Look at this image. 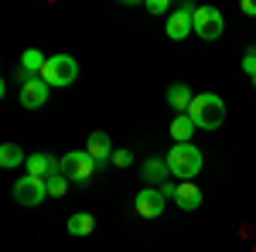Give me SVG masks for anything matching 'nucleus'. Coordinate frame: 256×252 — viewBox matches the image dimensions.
I'll return each mask as SVG.
<instances>
[{
	"instance_id": "1",
	"label": "nucleus",
	"mask_w": 256,
	"mask_h": 252,
	"mask_svg": "<svg viewBox=\"0 0 256 252\" xmlns=\"http://www.w3.org/2000/svg\"><path fill=\"white\" fill-rule=\"evenodd\" d=\"M188 116L195 119L198 130H218V126L226 123V102H222V96H216V92H202V96H195Z\"/></svg>"
},
{
	"instance_id": "2",
	"label": "nucleus",
	"mask_w": 256,
	"mask_h": 252,
	"mask_svg": "<svg viewBox=\"0 0 256 252\" xmlns=\"http://www.w3.org/2000/svg\"><path fill=\"white\" fill-rule=\"evenodd\" d=\"M168 160V167H171V177H178V181H192V177H198V171H202V150H198L195 143H174L171 147V154L164 157Z\"/></svg>"
},
{
	"instance_id": "3",
	"label": "nucleus",
	"mask_w": 256,
	"mask_h": 252,
	"mask_svg": "<svg viewBox=\"0 0 256 252\" xmlns=\"http://www.w3.org/2000/svg\"><path fill=\"white\" fill-rule=\"evenodd\" d=\"M41 78L48 82V85H72L76 78H79V61L72 58V55H52V58L44 61V68H41Z\"/></svg>"
},
{
	"instance_id": "4",
	"label": "nucleus",
	"mask_w": 256,
	"mask_h": 252,
	"mask_svg": "<svg viewBox=\"0 0 256 252\" xmlns=\"http://www.w3.org/2000/svg\"><path fill=\"white\" fill-rule=\"evenodd\" d=\"M96 167H99V164H96L89 154H86V150H68V154L62 157L58 174H65L68 181L82 184V181H89V177H92V171H96Z\"/></svg>"
},
{
	"instance_id": "5",
	"label": "nucleus",
	"mask_w": 256,
	"mask_h": 252,
	"mask_svg": "<svg viewBox=\"0 0 256 252\" xmlns=\"http://www.w3.org/2000/svg\"><path fill=\"white\" fill-rule=\"evenodd\" d=\"M44 198H48V181H41V177L24 174L18 184H14V201L24 205V208H38Z\"/></svg>"
},
{
	"instance_id": "6",
	"label": "nucleus",
	"mask_w": 256,
	"mask_h": 252,
	"mask_svg": "<svg viewBox=\"0 0 256 252\" xmlns=\"http://www.w3.org/2000/svg\"><path fill=\"white\" fill-rule=\"evenodd\" d=\"M226 31V20L218 7H195V34L202 41H216Z\"/></svg>"
},
{
	"instance_id": "7",
	"label": "nucleus",
	"mask_w": 256,
	"mask_h": 252,
	"mask_svg": "<svg viewBox=\"0 0 256 252\" xmlns=\"http://www.w3.org/2000/svg\"><path fill=\"white\" fill-rule=\"evenodd\" d=\"M164 31H168V38L171 41H184L192 31H195V7L192 3H184V7H174L171 14H168V24H164Z\"/></svg>"
},
{
	"instance_id": "8",
	"label": "nucleus",
	"mask_w": 256,
	"mask_h": 252,
	"mask_svg": "<svg viewBox=\"0 0 256 252\" xmlns=\"http://www.w3.org/2000/svg\"><path fill=\"white\" fill-rule=\"evenodd\" d=\"M48 89H52V85L41 75L24 78V82H20V106H24V109H41V106L48 102Z\"/></svg>"
},
{
	"instance_id": "9",
	"label": "nucleus",
	"mask_w": 256,
	"mask_h": 252,
	"mask_svg": "<svg viewBox=\"0 0 256 252\" xmlns=\"http://www.w3.org/2000/svg\"><path fill=\"white\" fill-rule=\"evenodd\" d=\"M164 205H168V198H164L158 188H144V191H137V198H134V208H137L140 218H160V215H164Z\"/></svg>"
},
{
	"instance_id": "10",
	"label": "nucleus",
	"mask_w": 256,
	"mask_h": 252,
	"mask_svg": "<svg viewBox=\"0 0 256 252\" xmlns=\"http://www.w3.org/2000/svg\"><path fill=\"white\" fill-rule=\"evenodd\" d=\"M58 167H62V157H52V154H28L24 174H31V177H41V181H48L52 174H58Z\"/></svg>"
},
{
	"instance_id": "11",
	"label": "nucleus",
	"mask_w": 256,
	"mask_h": 252,
	"mask_svg": "<svg viewBox=\"0 0 256 252\" xmlns=\"http://www.w3.org/2000/svg\"><path fill=\"white\" fill-rule=\"evenodd\" d=\"M86 154L92 157L96 164H110L116 150H113V140L102 133V130H96V133H89V140H86Z\"/></svg>"
},
{
	"instance_id": "12",
	"label": "nucleus",
	"mask_w": 256,
	"mask_h": 252,
	"mask_svg": "<svg viewBox=\"0 0 256 252\" xmlns=\"http://www.w3.org/2000/svg\"><path fill=\"white\" fill-rule=\"evenodd\" d=\"M140 174H144V181H147V188H160V184H168L171 167H168V160H164V157H150V160L140 167Z\"/></svg>"
},
{
	"instance_id": "13",
	"label": "nucleus",
	"mask_w": 256,
	"mask_h": 252,
	"mask_svg": "<svg viewBox=\"0 0 256 252\" xmlns=\"http://www.w3.org/2000/svg\"><path fill=\"white\" fill-rule=\"evenodd\" d=\"M192 102H195V96H192L188 82H174V85L168 89V106L178 109V116H184V113L192 109Z\"/></svg>"
},
{
	"instance_id": "14",
	"label": "nucleus",
	"mask_w": 256,
	"mask_h": 252,
	"mask_svg": "<svg viewBox=\"0 0 256 252\" xmlns=\"http://www.w3.org/2000/svg\"><path fill=\"white\" fill-rule=\"evenodd\" d=\"M171 201H174V205L181 208V212H195L198 205H202V191H198V188L192 184V181H181Z\"/></svg>"
},
{
	"instance_id": "15",
	"label": "nucleus",
	"mask_w": 256,
	"mask_h": 252,
	"mask_svg": "<svg viewBox=\"0 0 256 252\" xmlns=\"http://www.w3.org/2000/svg\"><path fill=\"white\" fill-rule=\"evenodd\" d=\"M195 130H198V126H195V119L188 116V113L171 119V140H174V143H192Z\"/></svg>"
},
{
	"instance_id": "16",
	"label": "nucleus",
	"mask_w": 256,
	"mask_h": 252,
	"mask_svg": "<svg viewBox=\"0 0 256 252\" xmlns=\"http://www.w3.org/2000/svg\"><path fill=\"white\" fill-rule=\"evenodd\" d=\"M44 55H41L38 48H28L24 55H20V78H31V75H41V68H44Z\"/></svg>"
},
{
	"instance_id": "17",
	"label": "nucleus",
	"mask_w": 256,
	"mask_h": 252,
	"mask_svg": "<svg viewBox=\"0 0 256 252\" xmlns=\"http://www.w3.org/2000/svg\"><path fill=\"white\" fill-rule=\"evenodd\" d=\"M65 229H68V235H89L92 229H96V218H92L89 212H76V215H68Z\"/></svg>"
},
{
	"instance_id": "18",
	"label": "nucleus",
	"mask_w": 256,
	"mask_h": 252,
	"mask_svg": "<svg viewBox=\"0 0 256 252\" xmlns=\"http://www.w3.org/2000/svg\"><path fill=\"white\" fill-rule=\"evenodd\" d=\"M20 164H28L24 150H20L18 143H4L0 147V167H20Z\"/></svg>"
},
{
	"instance_id": "19",
	"label": "nucleus",
	"mask_w": 256,
	"mask_h": 252,
	"mask_svg": "<svg viewBox=\"0 0 256 252\" xmlns=\"http://www.w3.org/2000/svg\"><path fill=\"white\" fill-rule=\"evenodd\" d=\"M68 184H72V181L65 174H52L48 177V194H52V198H62V194H68Z\"/></svg>"
},
{
	"instance_id": "20",
	"label": "nucleus",
	"mask_w": 256,
	"mask_h": 252,
	"mask_svg": "<svg viewBox=\"0 0 256 252\" xmlns=\"http://www.w3.org/2000/svg\"><path fill=\"white\" fill-rule=\"evenodd\" d=\"M147 10L158 17V14H171V3L168 0H147Z\"/></svg>"
},
{
	"instance_id": "21",
	"label": "nucleus",
	"mask_w": 256,
	"mask_h": 252,
	"mask_svg": "<svg viewBox=\"0 0 256 252\" xmlns=\"http://www.w3.org/2000/svg\"><path fill=\"white\" fill-rule=\"evenodd\" d=\"M110 164H116V167H130V164H134V154H130V150H116Z\"/></svg>"
},
{
	"instance_id": "22",
	"label": "nucleus",
	"mask_w": 256,
	"mask_h": 252,
	"mask_svg": "<svg viewBox=\"0 0 256 252\" xmlns=\"http://www.w3.org/2000/svg\"><path fill=\"white\" fill-rule=\"evenodd\" d=\"M242 72H246V75H250V78L256 75V55H253V51H250V55L242 58Z\"/></svg>"
},
{
	"instance_id": "23",
	"label": "nucleus",
	"mask_w": 256,
	"mask_h": 252,
	"mask_svg": "<svg viewBox=\"0 0 256 252\" xmlns=\"http://www.w3.org/2000/svg\"><path fill=\"white\" fill-rule=\"evenodd\" d=\"M239 7H242V14H250V17H256V0H242Z\"/></svg>"
},
{
	"instance_id": "24",
	"label": "nucleus",
	"mask_w": 256,
	"mask_h": 252,
	"mask_svg": "<svg viewBox=\"0 0 256 252\" xmlns=\"http://www.w3.org/2000/svg\"><path fill=\"white\" fill-rule=\"evenodd\" d=\"M253 89H256V75H253Z\"/></svg>"
},
{
	"instance_id": "25",
	"label": "nucleus",
	"mask_w": 256,
	"mask_h": 252,
	"mask_svg": "<svg viewBox=\"0 0 256 252\" xmlns=\"http://www.w3.org/2000/svg\"><path fill=\"white\" fill-rule=\"evenodd\" d=\"M253 55H256V48H253Z\"/></svg>"
}]
</instances>
